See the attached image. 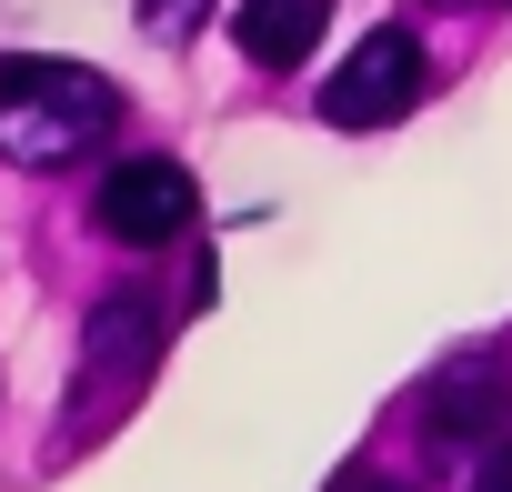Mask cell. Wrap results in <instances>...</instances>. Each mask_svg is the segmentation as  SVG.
<instances>
[{"mask_svg":"<svg viewBox=\"0 0 512 492\" xmlns=\"http://www.w3.org/2000/svg\"><path fill=\"white\" fill-rule=\"evenodd\" d=\"M121 131V91L91 61H0V161L11 171H61Z\"/></svg>","mask_w":512,"mask_h":492,"instance_id":"cell-1","label":"cell"},{"mask_svg":"<svg viewBox=\"0 0 512 492\" xmlns=\"http://www.w3.org/2000/svg\"><path fill=\"white\" fill-rule=\"evenodd\" d=\"M151 362H161V312H151V292H101V302H91V332H81V402H71V422L101 432V422L151 382Z\"/></svg>","mask_w":512,"mask_h":492,"instance_id":"cell-2","label":"cell"},{"mask_svg":"<svg viewBox=\"0 0 512 492\" xmlns=\"http://www.w3.org/2000/svg\"><path fill=\"white\" fill-rule=\"evenodd\" d=\"M412 422H422L432 452H492V442H512V362L502 352H452L422 382Z\"/></svg>","mask_w":512,"mask_h":492,"instance_id":"cell-3","label":"cell"},{"mask_svg":"<svg viewBox=\"0 0 512 492\" xmlns=\"http://www.w3.org/2000/svg\"><path fill=\"white\" fill-rule=\"evenodd\" d=\"M91 221L121 241V252H161V241H181V231L201 221V191H191V171H181V161L131 151V161H111V171H101Z\"/></svg>","mask_w":512,"mask_h":492,"instance_id":"cell-4","label":"cell"},{"mask_svg":"<svg viewBox=\"0 0 512 492\" xmlns=\"http://www.w3.org/2000/svg\"><path fill=\"white\" fill-rule=\"evenodd\" d=\"M422 41L402 31V21H382V31H362L352 41V61L322 81V121L332 131H382V121H402L412 101H422Z\"/></svg>","mask_w":512,"mask_h":492,"instance_id":"cell-5","label":"cell"},{"mask_svg":"<svg viewBox=\"0 0 512 492\" xmlns=\"http://www.w3.org/2000/svg\"><path fill=\"white\" fill-rule=\"evenodd\" d=\"M322 21H332V0H241V11H231V41H241V61L292 71V61H312Z\"/></svg>","mask_w":512,"mask_h":492,"instance_id":"cell-6","label":"cell"},{"mask_svg":"<svg viewBox=\"0 0 512 492\" xmlns=\"http://www.w3.org/2000/svg\"><path fill=\"white\" fill-rule=\"evenodd\" d=\"M472 492H512V442H492V452H482V472H472Z\"/></svg>","mask_w":512,"mask_h":492,"instance_id":"cell-7","label":"cell"},{"mask_svg":"<svg viewBox=\"0 0 512 492\" xmlns=\"http://www.w3.org/2000/svg\"><path fill=\"white\" fill-rule=\"evenodd\" d=\"M332 492H412V482H392V472H372V462H352V472H342Z\"/></svg>","mask_w":512,"mask_h":492,"instance_id":"cell-8","label":"cell"},{"mask_svg":"<svg viewBox=\"0 0 512 492\" xmlns=\"http://www.w3.org/2000/svg\"><path fill=\"white\" fill-rule=\"evenodd\" d=\"M462 11H502V0H462Z\"/></svg>","mask_w":512,"mask_h":492,"instance_id":"cell-9","label":"cell"}]
</instances>
